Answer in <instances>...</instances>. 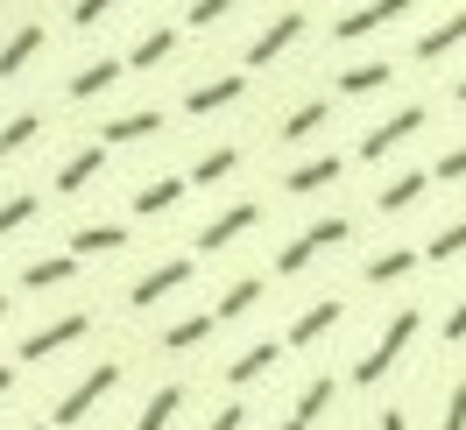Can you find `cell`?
Segmentation results:
<instances>
[{"mask_svg": "<svg viewBox=\"0 0 466 430\" xmlns=\"http://www.w3.org/2000/svg\"><path fill=\"white\" fill-rule=\"evenodd\" d=\"M410 339H417V311H396V317H389V332L375 339V353H368V360L353 367V381H360V388H375L381 374L403 360V345H410Z\"/></svg>", "mask_w": 466, "mask_h": 430, "instance_id": "cell-1", "label": "cell"}, {"mask_svg": "<svg viewBox=\"0 0 466 430\" xmlns=\"http://www.w3.org/2000/svg\"><path fill=\"white\" fill-rule=\"evenodd\" d=\"M347 233H353L347 219H319V226H304V233H297V240H290V247L276 255V268H283V275H297V268H304V261L319 255V247H339Z\"/></svg>", "mask_w": 466, "mask_h": 430, "instance_id": "cell-2", "label": "cell"}, {"mask_svg": "<svg viewBox=\"0 0 466 430\" xmlns=\"http://www.w3.org/2000/svg\"><path fill=\"white\" fill-rule=\"evenodd\" d=\"M417 127H424V106H403V114H389L375 135H360V163H381V155H389L396 142H410Z\"/></svg>", "mask_w": 466, "mask_h": 430, "instance_id": "cell-3", "label": "cell"}, {"mask_svg": "<svg viewBox=\"0 0 466 430\" xmlns=\"http://www.w3.org/2000/svg\"><path fill=\"white\" fill-rule=\"evenodd\" d=\"M114 381H120V367L106 360V367H92L86 381H78V388H64V402H57V424H78V416H92V402L106 395Z\"/></svg>", "mask_w": 466, "mask_h": 430, "instance_id": "cell-4", "label": "cell"}, {"mask_svg": "<svg viewBox=\"0 0 466 430\" xmlns=\"http://www.w3.org/2000/svg\"><path fill=\"white\" fill-rule=\"evenodd\" d=\"M86 332H92V311H71V317H57V325H43V332H29V339H22V360H50L57 345L86 339Z\"/></svg>", "mask_w": 466, "mask_h": 430, "instance_id": "cell-5", "label": "cell"}, {"mask_svg": "<svg viewBox=\"0 0 466 430\" xmlns=\"http://www.w3.org/2000/svg\"><path fill=\"white\" fill-rule=\"evenodd\" d=\"M255 226H262V205H255V198H248V205H227V212L198 233V247H205V255H212V247H233L240 233H255Z\"/></svg>", "mask_w": 466, "mask_h": 430, "instance_id": "cell-6", "label": "cell"}, {"mask_svg": "<svg viewBox=\"0 0 466 430\" xmlns=\"http://www.w3.org/2000/svg\"><path fill=\"white\" fill-rule=\"evenodd\" d=\"M403 7H410V0H368V7H353V15H339V22H332V35H339V43H360V35H375L381 22H396Z\"/></svg>", "mask_w": 466, "mask_h": 430, "instance_id": "cell-7", "label": "cell"}, {"mask_svg": "<svg viewBox=\"0 0 466 430\" xmlns=\"http://www.w3.org/2000/svg\"><path fill=\"white\" fill-rule=\"evenodd\" d=\"M297 35H304V15H276L262 35H255V50H248V71H262V64H276L283 50H290Z\"/></svg>", "mask_w": 466, "mask_h": 430, "instance_id": "cell-8", "label": "cell"}, {"mask_svg": "<svg viewBox=\"0 0 466 430\" xmlns=\"http://www.w3.org/2000/svg\"><path fill=\"white\" fill-rule=\"evenodd\" d=\"M177 283H191V261L177 255V261H163V268H148L142 283L127 289V304H135V311H148V304H156V296H170Z\"/></svg>", "mask_w": 466, "mask_h": 430, "instance_id": "cell-9", "label": "cell"}, {"mask_svg": "<svg viewBox=\"0 0 466 430\" xmlns=\"http://www.w3.org/2000/svg\"><path fill=\"white\" fill-rule=\"evenodd\" d=\"M339 170H347L339 155H319V163H297V170L283 176V184H290V198H311V191H325V184H332Z\"/></svg>", "mask_w": 466, "mask_h": 430, "instance_id": "cell-10", "label": "cell"}, {"mask_svg": "<svg viewBox=\"0 0 466 430\" xmlns=\"http://www.w3.org/2000/svg\"><path fill=\"white\" fill-rule=\"evenodd\" d=\"M452 43H466V7H460V15H445L438 29H424V35H417V57H424V64H438L445 50H452Z\"/></svg>", "mask_w": 466, "mask_h": 430, "instance_id": "cell-11", "label": "cell"}, {"mask_svg": "<svg viewBox=\"0 0 466 430\" xmlns=\"http://www.w3.org/2000/svg\"><path fill=\"white\" fill-rule=\"evenodd\" d=\"M332 325H339V296H325V304H311V311L297 317V325H290V345H311V339H325Z\"/></svg>", "mask_w": 466, "mask_h": 430, "instance_id": "cell-12", "label": "cell"}, {"mask_svg": "<svg viewBox=\"0 0 466 430\" xmlns=\"http://www.w3.org/2000/svg\"><path fill=\"white\" fill-rule=\"evenodd\" d=\"M240 92H248V78H212V85H198L184 106H191V114H219V106H233Z\"/></svg>", "mask_w": 466, "mask_h": 430, "instance_id": "cell-13", "label": "cell"}, {"mask_svg": "<svg viewBox=\"0 0 466 430\" xmlns=\"http://www.w3.org/2000/svg\"><path fill=\"white\" fill-rule=\"evenodd\" d=\"M156 127H163V114H148V106H142V114H114L99 135H106V142H148Z\"/></svg>", "mask_w": 466, "mask_h": 430, "instance_id": "cell-14", "label": "cell"}, {"mask_svg": "<svg viewBox=\"0 0 466 430\" xmlns=\"http://www.w3.org/2000/svg\"><path fill=\"white\" fill-rule=\"evenodd\" d=\"M78 275V255H50V261H35V268H22V289H57Z\"/></svg>", "mask_w": 466, "mask_h": 430, "instance_id": "cell-15", "label": "cell"}, {"mask_svg": "<svg viewBox=\"0 0 466 430\" xmlns=\"http://www.w3.org/2000/svg\"><path fill=\"white\" fill-rule=\"evenodd\" d=\"M325 402H332V381H311L304 395H297V409H290V424H276V430H311L325 416Z\"/></svg>", "mask_w": 466, "mask_h": 430, "instance_id": "cell-16", "label": "cell"}, {"mask_svg": "<svg viewBox=\"0 0 466 430\" xmlns=\"http://www.w3.org/2000/svg\"><path fill=\"white\" fill-rule=\"evenodd\" d=\"M35 50H43V29H35V22H29V29H15V35H7V50H0V78H15Z\"/></svg>", "mask_w": 466, "mask_h": 430, "instance_id": "cell-17", "label": "cell"}, {"mask_svg": "<svg viewBox=\"0 0 466 430\" xmlns=\"http://www.w3.org/2000/svg\"><path fill=\"white\" fill-rule=\"evenodd\" d=\"M424 191H431V170H403L389 191H381V212H403V205H417Z\"/></svg>", "mask_w": 466, "mask_h": 430, "instance_id": "cell-18", "label": "cell"}, {"mask_svg": "<svg viewBox=\"0 0 466 430\" xmlns=\"http://www.w3.org/2000/svg\"><path fill=\"white\" fill-rule=\"evenodd\" d=\"M177 198H184V176H156L148 191H135V212H142V219H156V212H170Z\"/></svg>", "mask_w": 466, "mask_h": 430, "instance_id": "cell-19", "label": "cell"}, {"mask_svg": "<svg viewBox=\"0 0 466 430\" xmlns=\"http://www.w3.org/2000/svg\"><path fill=\"white\" fill-rule=\"evenodd\" d=\"M99 163H106L99 148H78V155H71V163H64V170H57V191H86L92 176H99Z\"/></svg>", "mask_w": 466, "mask_h": 430, "instance_id": "cell-20", "label": "cell"}, {"mask_svg": "<svg viewBox=\"0 0 466 430\" xmlns=\"http://www.w3.org/2000/svg\"><path fill=\"white\" fill-rule=\"evenodd\" d=\"M120 240H127V226H78L71 233V255H114Z\"/></svg>", "mask_w": 466, "mask_h": 430, "instance_id": "cell-21", "label": "cell"}, {"mask_svg": "<svg viewBox=\"0 0 466 430\" xmlns=\"http://www.w3.org/2000/svg\"><path fill=\"white\" fill-rule=\"evenodd\" d=\"M120 78V64L114 57H99V64H86V71H78V78H71V99H99V92L114 85Z\"/></svg>", "mask_w": 466, "mask_h": 430, "instance_id": "cell-22", "label": "cell"}, {"mask_svg": "<svg viewBox=\"0 0 466 430\" xmlns=\"http://www.w3.org/2000/svg\"><path fill=\"white\" fill-rule=\"evenodd\" d=\"M255 304H262V283L240 275V283H227V296H219V311H212V317H248Z\"/></svg>", "mask_w": 466, "mask_h": 430, "instance_id": "cell-23", "label": "cell"}, {"mask_svg": "<svg viewBox=\"0 0 466 430\" xmlns=\"http://www.w3.org/2000/svg\"><path fill=\"white\" fill-rule=\"evenodd\" d=\"M268 367H276V345H248V353L227 367V381H233V388H248V381H255V374H268Z\"/></svg>", "mask_w": 466, "mask_h": 430, "instance_id": "cell-24", "label": "cell"}, {"mask_svg": "<svg viewBox=\"0 0 466 430\" xmlns=\"http://www.w3.org/2000/svg\"><path fill=\"white\" fill-rule=\"evenodd\" d=\"M381 85H389V64H353V71H339V92H347V99L381 92Z\"/></svg>", "mask_w": 466, "mask_h": 430, "instance_id": "cell-25", "label": "cell"}, {"mask_svg": "<svg viewBox=\"0 0 466 430\" xmlns=\"http://www.w3.org/2000/svg\"><path fill=\"white\" fill-rule=\"evenodd\" d=\"M417 268V247H389V255L368 261V283H396V275H410Z\"/></svg>", "mask_w": 466, "mask_h": 430, "instance_id": "cell-26", "label": "cell"}, {"mask_svg": "<svg viewBox=\"0 0 466 430\" xmlns=\"http://www.w3.org/2000/svg\"><path fill=\"white\" fill-rule=\"evenodd\" d=\"M177 402H184V388H177V381H170V388H156V395H148V409H142V424H135V430H163V424L177 416Z\"/></svg>", "mask_w": 466, "mask_h": 430, "instance_id": "cell-27", "label": "cell"}, {"mask_svg": "<svg viewBox=\"0 0 466 430\" xmlns=\"http://www.w3.org/2000/svg\"><path fill=\"white\" fill-rule=\"evenodd\" d=\"M325 127V99H304L290 120H283V142H304V135H319Z\"/></svg>", "mask_w": 466, "mask_h": 430, "instance_id": "cell-28", "label": "cell"}, {"mask_svg": "<svg viewBox=\"0 0 466 430\" xmlns=\"http://www.w3.org/2000/svg\"><path fill=\"white\" fill-rule=\"evenodd\" d=\"M212 325H219V317H177L170 332H163V345H170V353H184V345H198Z\"/></svg>", "mask_w": 466, "mask_h": 430, "instance_id": "cell-29", "label": "cell"}, {"mask_svg": "<svg viewBox=\"0 0 466 430\" xmlns=\"http://www.w3.org/2000/svg\"><path fill=\"white\" fill-rule=\"evenodd\" d=\"M35 127H43V120H35V114H15V120H7V127H0V155H15V148H22V142H35Z\"/></svg>", "mask_w": 466, "mask_h": 430, "instance_id": "cell-30", "label": "cell"}, {"mask_svg": "<svg viewBox=\"0 0 466 430\" xmlns=\"http://www.w3.org/2000/svg\"><path fill=\"white\" fill-rule=\"evenodd\" d=\"M170 43H177L170 29H156V35H142V43H135V71H148V64H163V57H170Z\"/></svg>", "mask_w": 466, "mask_h": 430, "instance_id": "cell-31", "label": "cell"}, {"mask_svg": "<svg viewBox=\"0 0 466 430\" xmlns=\"http://www.w3.org/2000/svg\"><path fill=\"white\" fill-rule=\"evenodd\" d=\"M424 255H431V261H452V255H466V219H452V226L438 233V240L424 247Z\"/></svg>", "mask_w": 466, "mask_h": 430, "instance_id": "cell-32", "label": "cell"}, {"mask_svg": "<svg viewBox=\"0 0 466 430\" xmlns=\"http://www.w3.org/2000/svg\"><path fill=\"white\" fill-rule=\"evenodd\" d=\"M233 163H240V155H233V148H212V155H205L198 170H191V184H219V176H227Z\"/></svg>", "mask_w": 466, "mask_h": 430, "instance_id": "cell-33", "label": "cell"}, {"mask_svg": "<svg viewBox=\"0 0 466 430\" xmlns=\"http://www.w3.org/2000/svg\"><path fill=\"white\" fill-rule=\"evenodd\" d=\"M29 219H35V198H7V205H0V233L29 226Z\"/></svg>", "mask_w": 466, "mask_h": 430, "instance_id": "cell-34", "label": "cell"}, {"mask_svg": "<svg viewBox=\"0 0 466 430\" xmlns=\"http://www.w3.org/2000/svg\"><path fill=\"white\" fill-rule=\"evenodd\" d=\"M460 176H466V148H445L438 170H431V184H460Z\"/></svg>", "mask_w": 466, "mask_h": 430, "instance_id": "cell-35", "label": "cell"}, {"mask_svg": "<svg viewBox=\"0 0 466 430\" xmlns=\"http://www.w3.org/2000/svg\"><path fill=\"white\" fill-rule=\"evenodd\" d=\"M227 7H233V0H191V29H212Z\"/></svg>", "mask_w": 466, "mask_h": 430, "instance_id": "cell-36", "label": "cell"}, {"mask_svg": "<svg viewBox=\"0 0 466 430\" xmlns=\"http://www.w3.org/2000/svg\"><path fill=\"white\" fill-rule=\"evenodd\" d=\"M445 430H466V381H452V402H445Z\"/></svg>", "mask_w": 466, "mask_h": 430, "instance_id": "cell-37", "label": "cell"}, {"mask_svg": "<svg viewBox=\"0 0 466 430\" xmlns=\"http://www.w3.org/2000/svg\"><path fill=\"white\" fill-rule=\"evenodd\" d=\"M106 7H114V0H78V7H71V22H78V29H92V22L106 15Z\"/></svg>", "mask_w": 466, "mask_h": 430, "instance_id": "cell-38", "label": "cell"}, {"mask_svg": "<svg viewBox=\"0 0 466 430\" xmlns=\"http://www.w3.org/2000/svg\"><path fill=\"white\" fill-rule=\"evenodd\" d=\"M445 339H452V345L466 339V296H460V304H452V317H445Z\"/></svg>", "mask_w": 466, "mask_h": 430, "instance_id": "cell-39", "label": "cell"}, {"mask_svg": "<svg viewBox=\"0 0 466 430\" xmlns=\"http://www.w3.org/2000/svg\"><path fill=\"white\" fill-rule=\"evenodd\" d=\"M205 430H240V409H219V416H212Z\"/></svg>", "mask_w": 466, "mask_h": 430, "instance_id": "cell-40", "label": "cell"}, {"mask_svg": "<svg viewBox=\"0 0 466 430\" xmlns=\"http://www.w3.org/2000/svg\"><path fill=\"white\" fill-rule=\"evenodd\" d=\"M381 430H410V424H403V409H381Z\"/></svg>", "mask_w": 466, "mask_h": 430, "instance_id": "cell-41", "label": "cell"}, {"mask_svg": "<svg viewBox=\"0 0 466 430\" xmlns=\"http://www.w3.org/2000/svg\"><path fill=\"white\" fill-rule=\"evenodd\" d=\"M7 388H15V367H0V395H7Z\"/></svg>", "mask_w": 466, "mask_h": 430, "instance_id": "cell-42", "label": "cell"}, {"mask_svg": "<svg viewBox=\"0 0 466 430\" xmlns=\"http://www.w3.org/2000/svg\"><path fill=\"white\" fill-rule=\"evenodd\" d=\"M452 92H460V99H466V78H460V85H452Z\"/></svg>", "mask_w": 466, "mask_h": 430, "instance_id": "cell-43", "label": "cell"}, {"mask_svg": "<svg viewBox=\"0 0 466 430\" xmlns=\"http://www.w3.org/2000/svg\"><path fill=\"white\" fill-rule=\"evenodd\" d=\"M0 311H7V296H0Z\"/></svg>", "mask_w": 466, "mask_h": 430, "instance_id": "cell-44", "label": "cell"}, {"mask_svg": "<svg viewBox=\"0 0 466 430\" xmlns=\"http://www.w3.org/2000/svg\"><path fill=\"white\" fill-rule=\"evenodd\" d=\"M29 430H43V424H29Z\"/></svg>", "mask_w": 466, "mask_h": 430, "instance_id": "cell-45", "label": "cell"}]
</instances>
